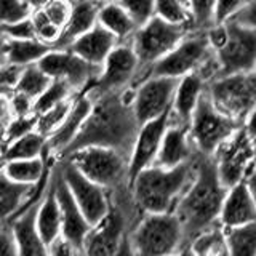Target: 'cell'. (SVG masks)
<instances>
[{
  "instance_id": "cell-21",
  "label": "cell",
  "mask_w": 256,
  "mask_h": 256,
  "mask_svg": "<svg viewBox=\"0 0 256 256\" xmlns=\"http://www.w3.org/2000/svg\"><path fill=\"white\" fill-rule=\"evenodd\" d=\"M256 221V202L246 188L245 180L228 189L221 208L220 222L224 228H236Z\"/></svg>"
},
{
  "instance_id": "cell-23",
  "label": "cell",
  "mask_w": 256,
  "mask_h": 256,
  "mask_svg": "<svg viewBox=\"0 0 256 256\" xmlns=\"http://www.w3.org/2000/svg\"><path fill=\"white\" fill-rule=\"evenodd\" d=\"M118 40L114 34H110L108 29H104L101 24H96L93 29L85 32L70 44L69 50L78 54L90 64L102 68L104 61L109 53L114 50Z\"/></svg>"
},
{
  "instance_id": "cell-18",
  "label": "cell",
  "mask_w": 256,
  "mask_h": 256,
  "mask_svg": "<svg viewBox=\"0 0 256 256\" xmlns=\"http://www.w3.org/2000/svg\"><path fill=\"white\" fill-rule=\"evenodd\" d=\"M93 109V98L88 92H82L76 96L74 104L69 110L68 117L62 120V124L46 138V154L54 156L58 158L62 150L74 141L78 134L80 128L84 126L85 120L90 116Z\"/></svg>"
},
{
  "instance_id": "cell-59",
  "label": "cell",
  "mask_w": 256,
  "mask_h": 256,
  "mask_svg": "<svg viewBox=\"0 0 256 256\" xmlns=\"http://www.w3.org/2000/svg\"><path fill=\"white\" fill-rule=\"evenodd\" d=\"M0 148H2V126H0Z\"/></svg>"
},
{
  "instance_id": "cell-54",
  "label": "cell",
  "mask_w": 256,
  "mask_h": 256,
  "mask_svg": "<svg viewBox=\"0 0 256 256\" xmlns=\"http://www.w3.org/2000/svg\"><path fill=\"white\" fill-rule=\"evenodd\" d=\"M50 2H53V0H26V4L32 8V12L42 10V8L46 6Z\"/></svg>"
},
{
  "instance_id": "cell-48",
  "label": "cell",
  "mask_w": 256,
  "mask_h": 256,
  "mask_svg": "<svg viewBox=\"0 0 256 256\" xmlns=\"http://www.w3.org/2000/svg\"><path fill=\"white\" fill-rule=\"evenodd\" d=\"M0 256H20L13 229L8 222L0 228Z\"/></svg>"
},
{
  "instance_id": "cell-14",
  "label": "cell",
  "mask_w": 256,
  "mask_h": 256,
  "mask_svg": "<svg viewBox=\"0 0 256 256\" xmlns=\"http://www.w3.org/2000/svg\"><path fill=\"white\" fill-rule=\"evenodd\" d=\"M180 78L148 76L134 86L133 109L140 125L154 120L172 110Z\"/></svg>"
},
{
  "instance_id": "cell-41",
  "label": "cell",
  "mask_w": 256,
  "mask_h": 256,
  "mask_svg": "<svg viewBox=\"0 0 256 256\" xmlns=\"http://www.w3.org/2000/svg\"><path fill=\"white\" fill-rule=\"evenodd\" d=\"M32 8L26 0H0V26L30 18Z\"/></svg>"
},
{
  "instance_id": "cell-10",
  "label": "cell",
  "mask_w": 256,
  "mask_h": 256,
  "mask_svg": "<svg viewBox=\"0 0 256 256\" xmlns=\"http://www.w3.org/2000/svg\"><path fill=\"white\" fill-rule=\"evenodd\" d=\"M58 166L62 173V178L66 180L68 186L74 196L77 205L85 214L86 221L96 226L109 214L112 208V196L110 192L96 184L94 181L88 180L78 168L70 164L69 160H58Z\"/></svg>"
},
{
  "instance_id": "cell-37",
  "label": "cell",
  "mask_w": 256,
  "mask_h": 256,
  "mask_svg": "<svg viewBox=\"0 0 256 256\" xmlns=\"http://www.w3.org/2000/svg\"><path fill=\"white\" fill-rule=\"evenodd\" d=\"M218 0H189L192 32L206 30L214 24V8Z\"/></svg>"
},
{
  "instance_id": "cell-8",
  "label": "cell",
  "mask_w": 256,
  "mask_h": 256,
  "mask_svg": "<svg viewBox=\"0 0 256 256\" xmlns=\"http://www.w3.org/2000/svg\"><path fill=\"white\" fill-rule=\"evenodd\" d=\"M206 92L214 108L244 125L256 104V72H238L213 78Z\"/></svg>"
},
{
  "instance_id": "cell-39",
  "label": "cell",
  "mask_w": 256,
  "mask_h": 256,
  "mask_svg": "<svg viewBox=\"0 0 256 256\" xmlns=\"http://www.w3.org/2000/svg\"><path fill=\"white\" fill-rule=\"evenodd\" d=\"M138 28L156 16V0H117Z\"/></svg>"
},
{
  "instance_id": "cell-2",
  "label": "cell",
  "mask_w": 256,
  "mask_h": 256,
  "mask_svg": "<svg viewBox=\"0 0 256 256\" xmlns=\"http://www.w3.org/2000/svg\"><path fill=\"white\" fill-rule=\"evenodd\" d=\"M226 194L228 188L220 178L214 156L197 152L196 176L173 212L181 221L188 245L197 234L220 221Z\"/></svg>"
},
{
  "instance_id": "cell-58",
  "label": "cell",
  "mask_w": 256,
  "mask_h": 256,
  "mask_svg": "<svg viewBox=\"0 0 256 256\" xmlns=\"http://www.w3.org/2000/svg\"><path fill=\"white\" fill-rule=\"evenodd\" d=\"M98 2H102V4H108V2H117V0H98Z\"/></svg>"
},
{
  "instance_id": "cell-61",
  "label": "cell",
  "mask_w": 256,
  "mask_h": 256,
  "mask_svg": "<svg viewBox=\"0 0 256 256\" xmlns=\"http://www.w3.org/2000/svg\"><path fill=\"white\" fill-rule=\"evenodd\" d=\"M4 224H5L4 221H0V228H2V226H4Z\"/></svg>"
},
{
  "instance_id": "cell-49",
  "label": "cell",
  "mask_w": 256,
  "mask_h": 256,
  "mask_svg": "<svg viewBox=\"0 0 256 256\" xmlns=\"http://www.w3.org/2000/svg\"><path fill=\"white\" fill-rule=\"evenodd\" d=\"M230 20L242 24V26L256 29V0H248Z\"/></svg>"
},
{
  "instance_id": "cell-5",
  "label": "cell",
  "mask_w": 256,
  "mask_h": 256,
  "mask_svg": "<svg viewBox=\"0 0 256 256\" xmlns=\"http://www.w3.org/2000/svg\"><path fill=\"white\" fill-rule=\"evenodd\" d=\"M133 256H172L188 246L181 221L172 213H146L128 232Z\"/></svg>"
},
{
  "instance_id": "cell-57",
  "label": "cell",
  "mask_w": 256,
  "mask_h": 256,
  "mask_svg": "<svg viewBox=\"0 0 256 256\" xmlns=\"http://www.w3.org/2000/svg\"><path fill=\"white\" fill-rule=\"evenodd\" d=\"M253 164L256 165V141H254V146H253Z\"/></svg>"
},
{
  "instance_id": "cell-9",
  "label": "cell",
  "mask_w": 256,
  "mask_h": 256,
  "mask_svg": "<svg viewBox=\"0 0 256 256\" xmlns=\"http://www.w3.org/2000/svg\"><path fill=\"white\" fill-rule=\"evenodd\" d=\"M192 32L188 26L172 24L158 16H154L144 26L138 28L132 38V45L140 60V76L134 86L138 85L152 64L170 53L181 40Z\"/></svg>"
},
{
  "instance_id": "cell-25",
  "label": "cell",
  "mask_w": 256,
  "mask_h": 256,
  "mask_svg": "<svg viewBox=\"0 0 256 256\" xmlns=\"http://www.w3.org/2000/svg\"><path fill=\"white\" fill-rule=\"evenodd\" d=\"M104 4L98 0H74L72 13L64 26L54 48H69L70 44L98 24V16Z\"/></svg>"
},
{
  "instance_id": "cell-38",
  "label": "cell",
  "mask_w": 256,
  "mask_h": 256,
  "mask_svg": "<svg viewBox=\"0 0 256 256\" xmlns=\"http://www.w3.org/2000/svg\"><path fill=\"white\" fill-rule=\"evenodd\" d=\"M37 126V116H28V117H14L12 116L8 122L2 126V146H6L21 136L34 132Z\"/></svg>"
},
{
  "instance_id": "cell-35",
  "label": "cell",
  "mask_w": 256,
  "mask_h": 256,
  "mask_svg": "<svg viewBox=\"0 0 256 256\" xmlns=\"http://www.w3.org/2000/svg\"><path fill=\"white\" fill-rule=\"evenodd\" d=\"M156 16L172 24L188 26L192 30L189 5L181 0H156Z\"/></svg>"
},
{
  "instance_id": "cell-63",
  "label": "cell",
  "mask_w": 256,
  "mask_h": 256,
  "mask_svg": "<svg viewBox=\"0 0 256 256\" xmlns=\"http://www.w3.org/2000/svg\"><path fill=\"white\" fill-rule=\"evenodd\" d=\"M254 72H256V70H254Z\"/></svg>"
},
{
  "instance_id": "cell-33",
  "label": "cell",
  "mask_w": 256,
  "mask_h": 256,
  "mask_svg": "<svg viewBox=\"0 0 256 256\" xmlns=\"http://www.w3.org/2000/svg\"><path fill=\"white\" fill-rule=\"evenodd\" d=\"M52 80L53 78L48 77L38 64H30V66L22 68L18 85H16V92L36 101L45 92V88L52 84Z\"/></svg>"
},
{
  "instance_id": "cell-7",
  "label": "cell",
  "mask_w": 256,
  "mask_h": 256,
  "mask_svg": "<svg viewBox=\"0 0 256 256\" xmlns=\"http://www.w3.org/2000/svg\"><path fill=\"white\" fill-rule=\"evenodd\" d=\"M240 125L214 108L206 88L200 96L189 124V136L197 152L214 156L224 142L238 130Z\"/></svg>"
},
{
  "instance_id": "cell-29",
  "label": "cell",
  "mask_w": 256,
  "mask_h": 256,
  "mask_svg": "<svg viewBox=\"0 0 256 256\" xmlns=\"http://www.w3.org/2000/svg\"><path fill=\"white\" fill-rule=\"evenodd\" d=\"M48 156L46 154V136L38 133L37 130L21 136L6 146H2L0 152V165H4L12 160H28V158H38Z\"/></svg>"
},
{
  "instance_id": "cell-47",
  "label": "cell",
  "mask_w": 256,
  "mask_h": 256,
  "mask_svg": "<svg viewBox=\"0 0 256 256\" xmlns=\"http://www.w3.org/2000/svg\"><path fill=\"white\" fill-rule=\"evenodd\" d=\"M8 100H10V110H12V116H14V117L36 116V114H34V100L28 98L26 94L14 92Z\"/></svg>"
},
{
  "instance_id": "cell-1",
  "label": "cell",
  "mask_w": 256,
  "mask_h": 256,
  "mask_svg": "<svg viewBox=\"0 0 256 256\" xmlns=\"http://www.w3.org/2000/svg\"><path fill=\"white\" fill-rule=\"evenodd\" d=\"M92 98L93 109L90 116L74 141L62 150L58 158H64L72 152L90 146L116 149L130 158L141 128L133 109L134 85Z\"/></svg>"
},
{
  "instance_id": "cell-55",
  "label": "cell",
  "mask_w": 256,
  "mask_h": 256,
  "mask_svg": "<svg viewBox=\"0 0 256 256\" xmlns=\"http://www.w3.org/2000/svg\"><path fill=\"white\" fill-rule=\"evenodd\" d=\"M5 45H6V37H4V36H0V66H4V64H6Z\"/></svg>"
},
{
  "instance_id": "cell-36",
  "label": "cell",
  "mask_w": 256,
  "mask_h": 256,
  "mask_svg": "<svg viewBox=\"0 0 256 256\" xmlns=\"http://www.w3.org/2000/svg\"><path fill=\"white\" fill-rule=\"evenodd\" d=\"M74 100H76V96H74V98H69L66 101H62L60 104H56V106H53L52 109L45 110L44 114L37 116L36 130L48 138V136H50L56 130V128L62 124V120L68 117L72 104H74Z\"/></svg>"
},
{
  "instance_id": "cell-24",
  "label": "cell",
  "mask_w": 256,
  "mask_h": 256,
  "mask_svg": "<svg viewBox=\"0 0 256 256\" xmlns=\"http://www.w3.org/2000/svg\"><path fill=\"white\" fill-rule=\"evenodd\" d=\"M38 184L36 186L21 184L0 173V221L8 222L13 220L16 214H20L45 190L42 194H38Z\"/></svg>"
},
{
  "instance_id": "cell-46",
  "label": "cell",
  "mask_w": 256,
  "mask_h": 256,
  "mask_svg": "<svg viewBox=\"0 0 256 256\" xmlns=\"http://www.w3.org/2000/svg\"><path fill=\"white\" fill-rule=\"evenodd\" d=\"M50 256H85L84 248L70 242L69 238L60 236L53 244L48 245Z\"/></svg>"
},
{
  "instance_id": "cell-19",
  "label": "cell",
  "mask_w": 256,
  "mask_h": 256,
  "mask_svg": "<svg viewBox=\"0 0 256 256\" xmlns=\"http://www.w3.org/2000/svg\"><path fill=\"white\" fill-rule=\"evenodd\" d=\"M42 196L28 205L20 214H16L13 220L8 221L13 229L20 256H50L48 245L40 237L36 226V216Z\"/></svg>"
},
{
  "instance_id": "cell-45",
  "label": "cell",
  "mask_w": 256,
  "mask_h": 256,
  "mask_svg": "<svg viewBox=\"0 0 256 256\" xmlns=\"http://www.w3.org/2000/svg\"><path fill=\"white\" fill-rule=\"evenodd\" d=\"M248 0H218L214 8V24L229 21Z\"/></svg>"
},
{
  "instance_id": "cell-17",
  "label": "cell",
  "mask_w": 256,
  "mask_h": 256,
  "mask_svg": "<svg viewBox=\"0 0 256 256\" xmlns=\"http://www.w3.org/2000/svg\"><path fill=\"white\" fill-rule=\"evenodd\" d=\"M168 125H170V112L141 125L130 157V172H128L130 182L144 168L156 164Z\"/></svg>"
},
{
  "instance_id": "cell-30",
  "label": "cell",
  "mask_w": 256,
  "mask_h": 256,
  "mask_svg": "<svg viewBox=\"0 0 256 256\" xmlns=\"http://www.w3.org/2000/svg\"><path fill=\"white\" fill-rule=\"evenodd\" d=\"M194 256H230L226 228L218 221L189 242Z\"/></svg>"
},
{
  "instance_id": "cell-3",
  "label": "cell",
  "mask_w": 256,
  "mask_h": 256,
  "mask_svg": "<svg viewBox=\"0 0 256 256\" xmlns=\"http://www.w3.org/2000/svg\"><path fill=\"white\" fill-rule=\"evenodd\" d=\"M197 154V152H196ZM196 176V156L174 168L152 165L130 182L133 202L141 214L172 213Z\"/></svg>"
},
{
  "instance_id": "cell-13",
  "label": "cell",
  "mask_w": 256,
  "mask_h": 256,
  "mask_svg": "<svg viewBox=\"0 0 256 256\" xmlns=\"http://www.w3.org/2000/svg\"><path fill=\"white\" fill-rule=\"evenodd\" d=\"M37 64L50 78L68 82L77 94L92 86L101 72L100 66L90 64L69 48H53Z\"/></svg>"
},
{
  "instance_id": "cell-6",
  "label": "cell",
  "mask_w": 256,
  "mask_h": 256,
  "mask_svg": "<svg viewBox=\"0 0 256 256\" xmlns=\"http://www.w3.org/2000/svg\"><path fill=\"white\" fill-rule=\"evenodd\" d=\"M62 160H69L88 180L106 188L109 192L130 188V158L116 149L90 146L72 152Z\"/></svg>"
},
{
  "instance_id": "cell-28",
  "label": "cell",
  "mask_w": 256,
  "mask_h": 256,
  "mask_svg": "<svg viewBox=\"0 0 256 256\" xmlns=\"http://www.w3.org/2000/svg\"><path fill=\"white\" fill-rule=\"evenodd\" d=\"M98 24L117 37L118 42H130L138 26L118 2H108L101 6Z\"/></svg>"
},
{
  "instance_id": "cell-4",
  "label": "cell",
  "mask_w": 256,
  "mask_h": 256,
  "mask_svg": "<svg viewBox=\"0 0 256 256\" xmlns=\"http://www.w3.org/2000/svg\"><path fill=\"white\" fill-rule=\"evenodd\" d=\"M192 72H198L206 84L218 77V62L206 37V30L189 32L170 53L152 64L144 77L164 76L181 78Z\"/></svg>"
},
{
  "instance_id": "cell-62",
  "label": "cell",
  "mask_w": 256,
  "mask_h": 256,
  "mask_svg": "<svg viewBox=\"0 0 256 256\" xmlns=\"http://www.w3.org/2000/svg\"><path fill=\"white\" fill-rule=\"evenodd\" d=\"M254 141H256V140H254Z\"/></svg>"
},
{
  "instance_id": "cell-56",
  "label": "cell",
  "mask_w": 256,
  "mask_h": 256,
  "mask_svg": "<svg viewBox=\"0 0 256 256\" xmlns=\"http://www.w3.org/2000/svg\"><path fill=\"white\" fill-rule=\"evenodd\" d=\"M172 256H194V253H192L190 246L188 245V246L181 248V250H180L178 253H174V254H172Z\"/></svg>"
},
{
  "instance_id": "cell-32",
  "label": "cell",
  "mask_w": 256,
  "mask_h": 256,
  "mask_svg": "<svg viewBox=\"0 0 256 256\" xmlns=\"http://www.w3.org/2000/svg\"><path fill=\"white\" fill-rule=\"evenodd\" d=\"M230 256H256V221L226 228Z\"/></svg>"
},
{
  "instance_id": "cell-16",
  "label": "cell",
  "mask_w": 256,
  "mask_h": 256,
  "mask_svg": "<svg viewBox=\"0 0 256 256\" xmlns=\"http://www.w3.org/2000/svg\"><path fill=\"white\" fill-rule=\"evenodd\" d=\"M52 182L56 192V198L60 202L61 208V218H62V237L69 238L70 242L82 246L85 244L86 236L90 234L92 224L86 221L85 214L77 205L74 196L68 186L66 180L62 178V173L58 166V162L52 170Z\"/></svg>"
},
{
  "instance_id": "cell-43",
  "label": "cell",
  "mask_w": 256,
  "mask_h": 256,
  "mask_svg": "<svg viewBox=\"0 0 256 256\" xmlns=\"http://www.w3.org/2000/svg\"><path fill=\"white\" fill-rule=\"evenodd\" d=\"M22 68L13 66V64H4L0 66V96L10 98L16 92V85L21 76Z\"/></svg>"
},
{
  "instance_id": "cell-60",
  "label": "cell",
  "mask_w": 256,
  "mask_h": 256,
  "mask_svg": "<svg viewBox=\"0 0 256 256\" xmlns=\"http://www.w3.org/2000/svg\"><path fill=\"white\" fill-rule=\"evenodd\" d=\"M181 2H184V4H186V5H189V0H181Z\"/></svg>"
},
{
  "instance_id": "cell-15",
  "label": "cell",
  "mask_w": 256,
  "mask_h": 256,
  "mask_svg": "<svg viewBox=\"0 0 256 256\" xmlns=\"http://www.w3.org/2000/svg\"><path fill=\"white\" fill-rule=\"evenodd\" d=\"M253 146L254 140L248 134L245 126H240L234 136H230L216 150L214 160L218 165V173L228 189L244 181L248 172L253 168Z\"/></svg>"
},
{
  "instance_id": "cell-40",
  "label": "cell",
  "mask_w": 256,
  "mask_h": 256,
  "mask_svg": "<svg viewBox=\"0 0 256 256\" xmlns=\"http://www.w3.org/2000/svg\"><path fill=\"white\" fill-rule=\"evenodd\" d=\"M30 20H32V24H34V29H36V37L54 48V44L58 42V38L61 36V29L48 20V16L45 14L44 10L32 12Z\"/></svg>"
},
{
  "instance_id": "cell-44",
  "label": "cell",
  "mask_w": 256,
  "mask_h": 256,
  "mask_svg": "<svg viewBox=\"0 0 256 256\" xmlns=\"http://www.w3.org/2000/svg\"><path fill=\"white\" fill-rule=\"evenodd\" d=\"M0 36H4L6 38H37L34 24H32L30 18L0 26Z\"/></svg>"
},
{
  "instance_id": "cell-12",
  "label": "cell",
  "mask_w": 256,
  "mask_h": 256,
  "mask_svg": "<svg viewBox=\"0 0 256 256\" xmlns=\"http://www.w3.org/2000/svg\"><path fill=\"white\" fill-rule=\"evenodd\" d=\"M226 42L214 52L218 77L256 70V29L242 26L232 20L226 21Z\"/></svg>"
},
{
  "instance_id": "cell-31",
  "label": "cell",
  "mask_w": 256,
  "mask_h": 256,
  "mask_svg": "<svg viewBox=\"0 0 256 256\" xmlns=\"http://www.w3.org/2000/svg\"><path fill=\"white\" fill-rule=\"evenodd\" d=\"M2 173L10 180L21 182V184H36L42 182L45 178L46 166H45V156L38 158H28V160H12L2 165Z\"/></svg>"
},
{
  "instance_id": "cell-34",
  "label": "cell",
  "mask_w": 256,
  "mask_h": 256,
  "mask_svg": "<svg viewBox=\"0 0 256 256\" xmlns=\"http://www.w3.org/2000/svg\"><path fill=\"white\" fill-rule=\"evenodd\" d=\"M74 96H77V93L68 82L53 78L52 84L45 88V92L34 101V114L36 116L44 114L45 110L52 109L56 104H60L69 98H74Z\"/></svg>"
},
{
  "instance_id": "cell-53",
  "label": "cell",
  "mask_w": 256,
  "mask_h": 256,
  "mask_svg": "<svg viewBox=\"0 0 256 256\" xmlns=\"http://www.w3.org/2000/svg\"><path fill=\"white\" fill-rule=\"evenodd\" d=\"M116 256H133V250H132V245H130V238H128V234L126 237L124 238L122 245H120L118 252Z\"/></svg>"
},
{
  "instance_id": "cell-27",
  "label": "cell",
  "mask_w": 256,
  "mask_h": 256,
  "mask_svg": "<svg viewBox=\"0 0 256 256\" xmlns=\"http://www.w3.org/2000/svg\"><path fill=\"white\" fill-rule=\"evenodd\" d=\"M52 50V45H48L38 38H6V64L26 68L30 66V64H37Z\"/></svg>"
},
{
  "instance_id": "cell-52",
  "label": "cell",
  "mask_w": 256,
  "mask_h": 256,
  "mask_svg": "<svg viewBox=\"0 0 256 256\" xmlns=\"http://www.w3.org/2000/svg\"><path fill=\"white\" fill-rule=\"evenodd\" d=\"M245 182H246L248 190H250V194L253 196L254 202H256V165H253V168L245 176Z\"/></svg>"
},
{
  "instance_id": "cell-42",
  "label": "cell",
  "mask_w": 256,
  "mask_h": 256,
  "mask_svg": "<svg viewBox=\"0 0 256 256\" xmlns=\"http://www.w3.org/2000/svg\"><path fill=\"white\" fill-rule=\"evenodd\" d=\"M72 4H74V0H53V2H50L46 6H44L42 10L48 16V20L53 24H56L62 32L64 26H66L70 18Z\"/></svg>"
},
{
  "instance_id": "cell-20",
  "label": "cell",
  "mask_w": 256,
  "mask_h": 256,
  "mask_svg": "<svg viewBox=\"0 0 256 256\" xmlns=\"http://www.w3.org/2000/svg\"><path fill=\"white\" fill-rule=\"evenodd\" d=\"M196 152L197 150L189 136V125L170 122L154 165L164 168H174L194 158Z\"/></svg>"
},
{
  "instance_id": "cell-26",
  "label": "cell",
  "mask_w": 256,
  "mask_h": 256,
  "mask_svg": "<svg viewBox=\"0 0 256 256\" xmlns=\"http://www.w3.org/2000/svg\"><path fill=\"white\" fill-rule=\"evenodd\" d=\"M36 226L40 237L44 238L46 245L53 244L60 236H62V218H61V208L60 202L56 198V192L52 182V173L50 181L40 198L38 210L36 216Z\"/></svg>"
},
{
  "instance_id": "cell-22",
  "label": "cell",
  "mask_w": 256,
  "mask_h": 256,
  "mask_svg": "<svg viewBox=\"0 0 256 256\" xmlns=\"http://www.w3.org/2000/svg\"><path fill=\"white\" fill-rule=\"evenodd\" d=\"M206 82L198 72H192L180 78L178 86H176L174 98L170 110V122L180 125H189L192 114H194L196 106L200 96L205 92Z\"/></svg>"
},
{
  "instance_id": "cell-11",
  "label": "cell",
  "mask_w": 256,
  "mask_h": 256,
  "mask_svg": "<svg viewBox=\"0 0 256 256\" xmlns=\"http://www.w3.org/2000/svg\"><path fill=\"white\" fill-rule=\"evenodd\" d=\"M140 60L130 42H118L104 61L98 78L85 92L92 96L118 92L136 84L140 76Z\"/></svg>"
},
{
  "instance_id": "cell-51",
  "label": "cell",
  "mask_w": 256,
  "mask_h": 256,
  "mask_svg": "<svg viewBox=\"0 0 256 256\" xmlns=\"http://www.w3.org/2000/svg\"><path fill=\"white\" fill-rule=\"evenodd\" d=\"M244 126H245V130L248 132V134H250L253 140H256V104H254V108L252 109L250 116L246 117Z\"/></svg>"
},
{
  "instance_id": "cell-50",
  "label": "cell",
  "mask_w": 256,
  "mask_h": 256,
  "mask_svg": "<svg viewBox=\"0 0 256 256\" xmlns=\"http://www.w3.org/2000/svg\"><path fill=\"white\" fill-rule=\"evenodd\" d=\"M10 117H12L10 100L5 98V96H0V126H4Z\"/></svg>"
}]
</instances>
